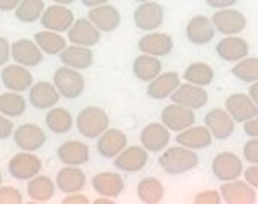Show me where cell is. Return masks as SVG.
<instances>
[{
	"instance_id": "3957f363",
	"label": "cell",
	"mask_w": 258,
	"mask_h": 204,
	"mask_svg": "<svg viewBox=\"0 0 258 204\" xmlns=\"http://www.w3.org/2000/svg\"><path fill=\"white\" fill-rule=\"evenodd\" d=\"M53 83L58 89L59 95L64 97V99H77L85 90V78L80 70L70 68L67 65L56 68L53 75Z\"/></svg>"
},
{
	"instance_id": "44dd1931",
	"label": "cell",
	"mask_w": 258,
	"mask_h": 204,
	"mask_svg": "<svg viewBox=\"0 0 258 204\" xmlns=\"http://www.w3.org/2000/svg\"><path fill=\"white\" fill-rule=\"evenodd\" d=\"M59 97L61 95H59L58 89L54 87V83L46 80L32 83L29 89V104L39 111H48L54 108L58 104Z\"/></svg>"
},
{
	"instance_id": "7c38bea8",
	"label": "cell",
	"mask_w": 258,
	"mask_h": 204,
	"mask_svg": "<svg viewBox=\"0 0 258 204\" xmlns=\"http://www.w3.org/2000/svg\"><path fill=\"white\" fill-rule=\"evenodd\" d=\"M160 119L170 131L178 133L196 123V114H194L192 109L183 108L180 104L172 102V104H168L163 108V111H161V114H160Z\"/></svg>"
},
{
	"instance_id": "b9f144b4",
	"label": "cell",
	"mask_w": 258,
	"mask_h": 204,
	"mask_svg": "<svg viewBox=\"0 0 258 204\" xmlns=\"http://www.w3.org/2000/svg\"><path fill=\"white\" fill-rule=\"evenodd\" d=\"M194 202L196 204H219L223 202V197H221L219 191H214V189H207V191H201L194 196Z\"/></svg>"
},
{
	"instance_id": "52a82bcc",
	"label": "cell",
	"mask_w": 258,
	"mask_h": 204,
	"mask_svg": "<svg viewBox=\"0 0 258 204\" xmlns=\"http://www.w3.org/2000/svg\"><path fill=\"white\" fill-rule=\"evenodd\" d=\"M211 21H213V24L216 27V32H221V34H226V36L239 34V32H243L246 27L245 14L231 7L216 11L213 14V17H211Z\"/></svg>"
},
{
	"instance_id": "603a6c76",
	"label": "cell",
	"mask_w": 258,
	"mask_h": 204,
	"mask_svg": "<svg viewBox=\"0 0 258 204\" xmlns=\"http://www.w3.org/2000/svg\"><path fill=\"white\" fill-rule=\"evenodd\" d=\"M185 36L192 44L204 46L209 44L216 36V27L213 21L206 16H196L187 22Z\"/></svg>"
},
{
	"instance_id": "f6af8a7d",
	"label": "cell",
	"mask_w": 258,
	"mask_h": 204,
	"mask_svg": "<svg viewBox=\"0 0 258 204\" xmlns=\"http://www.w3.org/2000/svg\"><path fill=\"white\" fill-rule=\"evenodd\" d=\"M243 175H245V180L251 187L258 189V164H250L248 169L243 170Z\"/></svg>"
},
{
	"instance_id": "e0dca14e",
	"label": "cell",
	"mask_w": 258,
	"mask_h": 204,
	"mask_svg": "<svg viewBox=\"0 0 258 204\" xmlns=\"http://www.w3.org/2000/svg\"><path fill=\"white\" fill-rule=\"evenodd\" d=\"M43 51L38 44H36V41L32 39H17L14 41L11 44V58L14 60L16 63L22 65V67H38V65L43 62Z\"/></svg>"
},
{
	"instance_id": "816d5d0a",
	"label": "cell",
	"mask_w": 258,
	"mask_h": 204,
	"mask_svg": "<svg viewBox=\"0 0 258 204\" xmlns=\"http://www.w3.org/2000/svg\"><path fill=\"white\" fill-rule=\"evenodd\" d=\"M248 95H250V97H251V100L258 106V80L251 83L250 90H248Z\"/></svg>"
},
{
	"instance_id": "836d02e7",
	"label": "cell",
	"mask_w": 258,
	"mask_h": 204,
	"mask_svg": "<svg viewBox=\"0 0 258 204\" xmlns=\"http://www.w3.org/2000/svg\"><path fill=\"white\" fill-rule=\"evenodd\" d=\"M46 126L54 134H67L72 131L73 128V116L68 109L64 108H51L48 109L46 114Z\"/></svg>"
},
{
	"instance_id": "7402d4cb",
	"label": "cell",
	"mask_w": 258,
	"mask_h": 204,
	"mask_svg": "<svg viewBox=\"0 0 258 204\" xmlns=\"http://www.w3.org/2000/svg\"><path fill=\"white\" fill-rule=\"evenodd\" d=\"M68 32V41L77 46H85V48H92L100 41V31L87 19V17H80L75 19Z\"/></svg>"
},
{
	"instance_id": "ee69618b",
	"label": "cell",
	"mask_w": 258,
	"mask_h": 204,
	"mask_svg": "<svg viewBox=\"0 0 258 204\" xmlns=\"http://www.w3.org/2000/svg\"><path fill=\"white\" fill-rule=\"evenodd\" d=\"M14 129L16 128H14L12 119L4 114H0V140H7L9 136H12Z\"/></svg>"
},
{
	"instance_id": "5b68a950",
	"label": "cell",
	"mask_w": 258,
	"mask_h": 204,
	"mask_svg": "<svg viewBox=\"0 0 258 204\" xmlns=\"http://www.w3.org/2000/svg\"><path fill=\"white\" fill-rule=\"evenodd\" d=\"M43 170V162L32 151H24L14 155L9 160V174L17 180H29Z\"/></svg>"
},
{
	"instance_id": "5bb4252c",
	"label": "cell",
	"mask_w": 258,
	"mask_h": 204,
	"mask_svg": "<svg viewBox=\"0 0 258 204\" xmlns=\"http://www.w3.org/2000/svg\"><path fill=\"white\" fill-rule=\"evenodd\" d=\"M204 124L216 140H228L234 133V126H236V123H234V119L229 116L228 111L221 109V108L211 109L209 113L204 116Z\"/></svg>"
},
{
	"instance_id": "11a10c76",
	"label": "cell",
	"mask_w": 258,
	"mask_h": 204,
	"mask_svg": "<svg viewBox=\"0 0 258 204\" xmlns=\"http://www.w3.org/2000/svg\"><path fill=\"white\" fill-rule=\"evenodd\" d=\"M54 4H59V6H70V4H73L75 0H53Z\"/></svg>"
},
{
	"instance_id": "f5cc1de1",
	"label": "cell",
	"mask_w": 258,
	"mask_h": 204,
	"mask_svg": "<svg viewBox=\"0 0 258 204\" xmlns=\"http://www.w3.org/2000/svg\"><path fill=\"white\" fill-rule=\"evenodd\" d=\"M110 0H82L85 7H99V6H104V4H109Z\"/></svg>"
},
{
	"instance_id": "d6986e66",
	"label": "cell",
	"mask_w": 258,
	"mask_h": 204,
	"mask_svg": "<svg viewBox=\"0 0 258 204\" xmlns=\"http://www.w3.org/2000/svg\"><path fill=\"white\" fill-rule=\"evenodd\" d=\"M138 49L145 55L161 58L172 53L173 49V39L167 32H155L151 31L150 34H145L138 39Z\"/></svg>"
},
{
	"instance_id": "f907efd6",
	"label": "cell",
	"mask_w": 258,
	"mask_h": 204,
	"mask_svg": "<svg viewBox=\"0 0 258 204\" xmlns=\"http://www.w3.org/2000/svg\"><path fill=\"white\" fill-rule=\"evenodd\" d=\"M19 4H21V0H0V11L2 12L16 11Z\"/></svg>"
},
{
	"instance_id": "277c9868",
	"label": "cell",
	"mask_w": 258,
	"mask_h": 204,
	"mask_svg": "<svg viewBox=\"0 0 258 204\" xmlns=\"http://www.w3.org/2000/svg\"><path fill=\"white\" fill-rule=\"evenodd\" d=\"M213 175L221 182L239 179L243 175V162L233 151H221L214 157L213 165H211Z\"/></svg>"
},
{
	"instance_id": "8d00e7d4",
	"label": "cell",
	"mask_w": 258,
	"mask_h": 204,
	"mask_svg": "<svg viewBox=\"0 0 258 204\" xmlns=\"http://www.w3.org/2000/svg\"><path fill=\"white\" fill-rule=\"evenodd\" d=\"M183 80L188 83H194V85L207 87L214 80V70L211 65H207L204 62L190 63L185 70H183Z\"/></svg>"
},
{
	"instance_id": "db71d44e",
	"label": "cell",
	"mask_w": 258,
	"mask_h": 204,
	"mask_svg": "<svg viewBox=\"0 0 258 204\" xmlns=\"http://www.w3.org/2000/svg\"><path fill=\"white\" fill-rule=\"evenodd\" d=\"M94 204H114V199H110V197H105V196H100V197H97Z\"/></svg>"
},
{
	"instance_id": "f546056e",
	"label": "cell",
	"mask_w": 258,
	"mask_h": 204,
	"mask_svg": "<svg viewBox=\"0 0 258 204\" xmlns=\"http://www.w3.org/2000/svg\"><path fill=\"white\" fill-rule=\"evenodd\" d=\"M92 189L105 197H117L124 191V179L117 172H100L92 177Z\"/></svg>"
},
{
	"instance_id": "e575fe53",
	"label": "cell",
	"mask_w": 258,
	"mask_h": 204,
	"mask_svg": "<svg viewBox=\"0 0 258 204\" xmlns=\"http://www.w3.org/2000/svg\"><path fill=\"white\" fill-rule=\"evenodd\" d=\"M136 194L141 202L158 204L163 201V197H165V187L156 177H145L138 184Z\"/></svg>"
},
{
	"instance_id": "bcb514c9",
	"label": "cell",
	"mask_w": 258,
	"mask_h": 204,
	"mask_svg": "<svg viewBox=\"0 0 258 204\" xmlns=\"http://www.w3.org/2000/svg\"><path fill=\"white\" fill-rule=\"evenodd\" d=\"M11 58V43L0 36V67H6Z\"/></svg>"
},
{
	"instance_id": "d4e9b609",
	"label": "cell",
	"mask_w": 258,
	"mask_h": 204,
	"mask_svg": "<svg viewBox=\"0 0 258 204\" xmlns=\"http://www.w3.org/2000/svg\"><path fill=\"white\" fill-rule=\"evenodd\" d=\"M216 53H218V57L221 60H224V62L236 63L239 60L248 57V53H250V44H248L246 39L239 38L236 34L224 36L218 43V46H216Z\"/></svg>"
},
{
	"instance_id": "4316f807",
	"label": "cell",
	"mask_w": 258,
	"mask_h": 204,
	"mask_svg": "<svg viewBox=\"0 0 258 204\" xmlns=\"http://www.w3.org/2000/svg\"><path fill=\"white\" fill-rule=\"evenodd\" d=\"M54 182H56V187L63 194L80 192L87 184V175L84 170H80L78 167L64 165L61 170H58Z\"/></svg>"
},
{
	"instance_id": "30bf717a",
	"label": "cell",
	"mask_w": 258,
	"mask_h": 204,
	"mask_svg": "<svg viewBox=\"0 0 258 204\" xmlns=\"http://www.w3.org/2000/svg\"><path fill=\"white\" fill-rule=\"evenodd\" d=\"M224 109L234 119V123H246L258 116V106L251 100L250 95L243 94V92L229 95L224 102Z\"/></svg>"
},
{
	"instance_id": "8fae6325",
	"label": "cell",
	"mask_w": 258,
	"mask_h": 204,
	"mask_svg": "<svg viewBox=\"0 0 258 204\" xmlns=\"http://www.w3.org/2000/svg\"><path fill=\"white\" fill-rule=\"evenodd\" d=\"M219 192H221L223 201L228 204H253V202H256L255 187H251L246 180L234 179V180H228V182H223Z\"/></svg>"
},
{
	"instance_id": "4dcf8cb0",
	"label": "cell",
	"mask_w": 258,
	"mask_h": 204,
	"mask_svg": "<svg viewBox=\"0 0 258 204\" xmlns=\"http://www.w3.org/2000/svg\"><path fill=\"white\" fill-rule=\"evenodd\" d=\"M59 60H61L63 65L75 68V70H87L94 63V53H92L90 48H85V46L72 44L67 46L59 53Z\"/></svg>"
},
{
	"instance_id": "f1b7e54d",
	"label": "cell",
	"mask_w": 258,
	"mask_h": 204,
	"mask_svg": "<svg viewBox=\"0 0 258 204\" xmlns=\"http://www.w3.org/2000/svg\"><path fill=\"white\" fill-rule=\"evenodd\" d=\"M175 141L178 145L197 151V150H204V148H207L213 143V134H211V131L206 126H194L192 124L187 129L178 131Z\"/></svg>"
},
{
	"instance_id": "7bdbcfd3",
	"label": "cell",
	"mask_w": 258,
	"mask_h": 204,
	"mask_svg": "<svg viewBox=\"0 0 258 204\" xmlns=\"http://www.w3.org/2000/svg\"><path fill=\"white\" fill-rule=\"evenodd\" d=\"M243 157L248 164H258V138H250L243 146Z\"/></svg>"
},
{
	"instance_id": "9a60e30c",
	"label": "cell",
	"mask_w": 258,
	"mask_h": 204,
	"mask_svg": "<svg viewBox=\"0 0 258 204\" xmlns=\"http://www.w3.org/2000/svg\"><path fill=\"white\" fill-rule=\"evenodd\" d=\"M209 100V94L204 87L194 85V83H180L177 87V90L172 94V102L175 104H180L183 108H188L192 111L204 108Z\"/></svg>"
},
{
	"instance_id": "9f6ffc18",
	"label": "cell",
	"mask_w": 258,
	"mask_h": 204,
	"mask_svg": "<svg viewBox=\"0 0 258 204\" xmlns=\"http://www.w3.org/2000/svg\"><path fill=\"white\" fill-rule=\"evenodd\" d=\"M136 2H140V4H143V2H150V0H136Z\"/></svg>"
},
{
	"instance_id": "ffe728a7",
	"label": "cell",
	"mask_w": 258,
	"mask_h": 204,
	"mask_svg": "<svg viewBox=\"0 0 258 204\" xmlns=\"http://www.w3.org/2000/svg\"><path fill=\"white\" fill-rule=\"evenodd\" d=\"M14 141L16 145L24 151H36L46 143V133L44 129L38 124L26 123L21 124L19 128L14 129Z\"/></svg>"
},
{
	"instance_id": "83f0119b",
	"label": "cell",
	"mask_w": 258,
	"mask_h": 204,
	"mask_svg": "<svg viewBox=\"0 0 258 204\" xmlns=\"http://www.w3.org/2000/svg\"><path fill=\"white\" fill-rule=\"evenodd\" d=\"M178 85H180V75L177 72H165L148 83L146 94L155 100H163L172 95Z\"/></svg>"
},
{
	"instance_id": "60d3db41",
	"label": "cell",
	"mask_w": 258,
	"mask_h": 204,
	"mask_svg": "<svg viewBox=\"0 0 258 204\" xmlns=\"http://www.w3.org/2000/svg\"><path fill=\"white\" fill-rule=\"evenodd\" d=\"M24 197L19 189L12 187V185H2L0 187V204H22Z\"/></svg>"
},
{
	"instance_id": "681fc988",
	"label": "cell",
	"mask_w": 258,
	"mask_h": 204,
	"mask_svg": "<svg viewBox=\"0 0 258 204\" xmlns=\"http://www.w3.org/2000/svg\"><path fill=\"white\" fill-rule=\"evenodd\" d=\"M206 4L211 9H216V11H219V9H228V7L236 6L238 0H206Z\"/></svg>"
},
{
	"instance_id": "2e32d148",
	"label": "cell",
	"mask_w": 258,
	"mask_h": 204,
	"mask_svg": "<svg viewBox=\"0 0 258 204\" xmlns=\"http://www.w3.org/2000/svg\"><path fill=\"white\" fill-rule=\"evenodd\" d=\"M140 143L151 153H160L170 143V129L163 123H150L141 129Z\"/></svg>"
},
{
	"instance_id": "ab89813d",
	"label": "cell",
	"mask_w": 258,
	"mask_h": 204,
	"mask_svg": "<svg viewBox=\"0 0 258 204\" xmlns=\"http://www.w3.org/2000/svg\"><path fill=\"white\" fill-rule=\"evenodd\" d=\"M231 73L238 80L245 83H253L258 80V58L255 57H246L239 62L234 63Z\"/></svg>"
},
{
	"instance_id": "cb8c5ba5",
	"label": "cell",
	"mask_w": 258,
	"mask_h": 204,
	"mask_svg": "<svg viewBox=\"0 0 258 204\" xmlns=\"http://www.w3.org/2000/svg\"><path fill=\"white\" fill-rule=\"evenodd\" d=\"M100 32H112L121 26V12L110 4L92 7L87 17Z\"/></svg>"
},
{
	"instance_id": "4fadbf2b",
	"label": "cell",
	"mask_w": 258,
	"mask_h": 204,
	"mask_svg": "<svg viewBox=\"0 0 258 204\" xmlns=\"http://www.w3.org/2000/svg\"><path fill=\"white\" fill-rule=\"evenodd\" d=\"M0 80H2L4 87L7 90L12 92H26L31 89L32 82V75L31 72L27 70V67H22L19 63H12V65H6L2 67V72H0Z\"/></svg>"
},
{
	"instance_id": "1f68e13d",
	"label": "cell",
	"mask_w": 258,
	"mask_h": 204,
	"mask_svg": "<svg viewBox=\"0 0 258 204\" xmlns=\"http://www.w3.org/2000/svg\"><path fill=\"white\" fill-rule=\"evenodd\" d=\"M27 196L31 197L32 202H48L51 201L54 196V189H56V182H53L48 175H36L27 180Z\"/></svg>"
},
{
	"instance_id": "6da1fadb",
	"label": "cell",
	"mask_w": 258,
	"mask_h": 204,
	"mask_svg": "<svg viewBox=\"0 0 258 204\" xmlns=\"http://www.w3.org/2000/svg\"><path fill=\"white\" fill-rule=\"evenodd\" d=\"M158 165L168 175H182L190 172L199 165V157H197L196 150H190V148L182 145L170 148L167 146L158 157Z\"/></svg>"
},
{
	"instance_id": "74e56055",
	"label": "cell",
	"mask_w": 258,
	"mask_h": 204,
	"mask_svg": "<svg viewBox=\"0 0 258 204\" xmlns=\"http://www.w3.org/2000/svg\"><path fill=\"white\" fill-rule=\"evenodd\" d=\"M27 100L22 97L21 92H4L0 94V114L7 118H19L26 113Z\"/></svg>"
},
{
	"instance_id": "f35d334b",
	"label": "cell",
	"mask_w": 258,
	"mask_h": 204,
	"mask_svg": "<svg viewBox=\"0 0 258 204\" xmlns=\"http://www.w3.org/2000/svg\"><path fill=\"white\" fill-rule=\"evenodd\" d=\"M46 9L44 0H21V4L14 11L16 14V19L24 22V24H31L41 19Z\"/></svg>"
},
{
	"instance_id": "ba28073f",
	"label": "cell",
	"mask_w": 258,
	"mask_h": 204,
	"mask_svg": "<svg viewBox=\"0 0 258 204\" xmlns=\"http://www.w3.org/2000/svg\"><path fill=\"white\" fill-rule=\"evenodd\" d=\"M148 153L150 151L146 150V148H143L140 145L126 146L116 159H114V169L121 170V172H126V174L140 172V170L145 169L146 164H148V160H150Z\"/></svg>"
},
{
	"instance_id": "ac0fdd59",
	"label": "cell",
	"mask_w": 258,
	"mask_h": 204,
	"mask_svg": "<svg viewBox=\"0 0 258 204\" xmlns=\"http://www.w3.org/2000/svg\"><path fill=\"white\" fill-rule=\"evenodd\" d=\"M127 146V136L122 129L107 128L97 138V151L104 159H116L124 148Z\"/></svg>"
},
{
	"instance_id": "7dc6e473",
	"label": "cell",
	"mask_w": 258,
	"mask_h": 204,
	"mask_svg": "<svg viewBox=\"0 0 258 204\" xmlns=\"http://www.w3.org/2000/svg\"><path fill=\"white\" fill-rule=\"evenodd\" d=\"M89 197L84 196L80 192H73V194H67V197L61 199V204H89Z\"/></svg>"
},
{
	"instance_id": "8992f818",
	"label": "cell",
	"mask_w": 258,
	"mask_h": 204,
	"mask_svg": "<svg viewBox=\"0 0 258 204\" xmlns=\"http://www.w3.org/2000/svg\"><path fill=\"white\" fill-rule=\"evenodd\" d=\"M163 19H165V9L158 2H155V0L140 4V7H136L135 14H133L135 26L140 31H146V32L158 29L163 24Z\"/></svg>"
},
{
	"instance_id": "6f0895ef",
	"label": "cell",
	"mask_w": 258,
	"mask_h": 204,
	"mask_svg": "<svg viewBox=\"0 0 258 204\" xmlns=\"http://www.w3.org/2000/svg\"><path fill=\"white\" fill-rule=\"evenodd\" d=\"M0 187H2V174H0Z\"/></svg>"
},
{
	"instance_id": "c3c4849f",
	"label": "cell",
	"mask_w": 258,
	"mask_h": 204,
	"mask_svg": "<svg viewBox=\"0 0 258 204\" xmlns=\"http://www.w3.org/2000/svg\"><path fill=\"white\" fill-rule=\"evenodd\" d=\"M243 124H245L243 131H245L246 136L258 138V116H255V118H251L250 121H246V123H243Z\"/></svg>"
},
{
	"instance_id": "d590c367",
	"label": "cell",
	"mask_w": 258,
	"mask_h": 204,
	"mask_svg": "<svg viewBox=\"0 0 258 204\" xmlns=\"http://www.w3.org/2000/svg\"><path fill=\"white\" fill-rule=\"evenodd\" d=\"M34 41L41 48V51L46 55H49V57H56V55H59L64 48H67V39H64L59 32L48 31V29L36 32Z\"/></svg>"
},
{
	"instance_id": "9c48e42d",
	"label": "cell",
	"mask_w": 258,
	"mask_h": 204,
	"mask_svg": "<svg viewBox=\"0 0 258 204\" xmlns=\"http://www.w3.org/2000/svg\"><path fill=\"white\" fill-rule=\"evenodd\" d=\"M41 26L48 31L54 32H67L75 22V16L67 6H59V4H53V6L46 7L43 16H41Z\"/></svg>"
},
{
	"instance_id": "d6a6232c",
	"label": "cell",
	"mask_w": 258,
	"mask_h": 204,
	"mask_svg": "<svg viewBox=\"0 0 258 204\" xmlns=\"http://www.w3.org/2000/svg\"><path fill=\"white\" fill-rule=\"evenodd\" d=\"M161 62L160 58L151 57V55L141 53L140 57L135 58L133 62V73L140 82H151L161 73Z\"/></svg>"
},
{
	"instance_id": "484cf974",
	"label": "cell",
	"mask_w": 258,
	"mask_h": 204,
	"mask_svg": "<svg viewBox=\"0 0 258 204\" xmlns=\"http://www.w3.org/2000/svg\"><path fill=\"white\" fill-rule=\"evenodd\" d=\"M58 159L63 165L80 167L90 160V148L87 143L78 140H68L58 146Z\"/></svg>"
},
{
	"instance_id": "7a4b0ae2",
	"label": "cell",
	"mask_w": 258,
	"mask_h": 204,
	"mask_svg": "<svg viewBox=\"0 0 258 204\" xmlns=\"http://www.w3.org/2000/svg\"><path fill=\"white\" fill-rule=\"evenodd\" d=\"M77 129L82 136L89 138V140H97L105 129L109 128L110 119L109 114L102 108L97 106H89V108L82 109L77 116Z\"/></svg>"
}]
</instances>
